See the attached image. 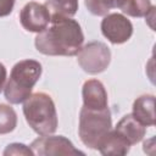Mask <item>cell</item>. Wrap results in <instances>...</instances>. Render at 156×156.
Wrapping results in <instances>:
<instances>
[{"label": "cell", "instance_id": "1", "mask_svg": "<svg viewBox=\"0 0 156 156\" xmlns=\"http://www.w3.org/2000/svg\"><path fill=\"white\" fill-rule=\"evenodd\" d=\"M84 35L79 23L65 16H51L49 26L37 34L35 49L48 56H74L83 46Z\"/></svg>", "mask_w": 156, "mask_h": 156}, {"label": "cell", "instance_id": "17", "mask_svg": "<svg viewBox=\"0 0 156 156\" xmlns=\"http://www.w3.org/2000/svg\"><path fill=\"white\" fill-rule=\"evenodd\" d=\"M5 156H10V155H34L32 149L28 147L24 144H20V143H13V144H9L4 151Z\"/></svg>", "mask_w": 156, "mask_h": 156}, {"label": "cell", "instance_id": "3", "mask_svg": "<svg viewBox=\"0 0 156 156\" xmlns=\"http://www.w3.org/2000/svg\"><path fill=\"white\" fill-rule=\"evenodd\" d=\"M23 113L29 127L39 135H49L57 129V113L50 95L30 94L23 101Z\"/></svg>", "mask_w": 156, "mask_h": 156}, {"label": "cell", "instance_id": "10", "mask_svg": "<svg viewBox=\"0 0 156 156\" xmlns=\"http://www.w3.org/2000/svg\"><path fill=\"white\" fill-rule=\"evenodd\" d=\"M115 130L119 133L132 146L143 140L146 133V127L143 126L139 121H136L132 113H129V115L123 116L117 122Z\"/></svg>", "mask_w": 156, "mask_h": 156}, {"label": "cell", "instance_id": "6", "mask_svg": "<svg viewBox=\"0 0 156 156\" xmlns=\"http://www.w3.org/2000/svg\"><path fill=\"white\" fill-rule=\"evenodd\" d=\"M30 149L34 155L39 156H72L84 155L83 151L74 147L71 140L62 135H41L30 144Z\"/></svg>", "mask_w": 156, "mask_h": 156}, {"label": "cell", "instance_id": "19", "mask_svg": "<svg viewBox=\"0 0 156 156\" xmlns=\"http://www.w3.org/2000/svg\"><path fill=\"white\" fill-rule=\"evenodd\" d=\"M6 68H5V66L0 62V91L4 89V87H5V83H6Z\"/></svg>", "mask_w": 156, "mask_h": 156}, {"label": "cell", "instance_id": "5", "mask_svg": "<svg viewBox=\"0 0 156 156\" xmlns=\"http://www.w3.org/2000/svg\"><path fill=\"white\" fill-rule=\"evenodd\" d=\"M78 65L89 74H98L104 72L111 61V51L105 43L90 41L80 48L77 54Z\"/></svg>", "mask_w": 156, "mask_h": 156}, {"label": "cell", "instance_id": "9", "mask_svg": "<svg viewBox=\"0 0 156 156\" xmlns=\"http://www.w3.org/2000/svg\"><path fill=\"white\" fill-rule=\"evenodd\" d=\"M83 106L94 110H102L108 107L107 93L104 84L98 79H88L82 89Z\"/></svg>", "mask_w": 156, "mask_h": 156}, {"label": "cell", "instance_id": "15", "mask_svg": "<svg viewBox=\"0 0 156 156\" xmlns=\"http://www.w3.org/2000/svg\"><path fill=\"white\" fill-rule=\"evenodd\" d=\"M17 126V115L10 105L0 104V134L11 133Z\"/></svg>", "mask_w": 156, "mask_h": 156}, {"label": "cell", "instance_id": "14", "mask_svg": "<svg viewBox=\"0 0 156 156\" xmlns=\"http://www.w3.org/2000/svg\"><path fill=\"white\" fill-rule=\"evenodd\" d=\"M44 5L51 16L72 17L78 10V0H46Z\"/></svg>", "mask_w": 156, "mask_h": 156}, {"label": "cell", "instance_id": "4", "mask_svg": "<svg viewBox=\"0 0 156 156\" xmlns=\"http://www.w3.org/2000/svg\"><path fill=\"white\" fill-rule=\"evenodd\" d=\"M112 129L110 108L94 110L83 106L79 112L78 134L82 143L89 149H98L100 140Z\"/></svg>", "mask_w": 156, "mask_h": 156}, {"label": "cell", "instance_id": "2", "mask_svg": "<svg viewBox=\"0 0 156 156\" xmlns=\"http://www.w3.org/2000/svg\"><path fill=\"white\" fill-rule=\"evenodd\" d=\"M41 76V65L35 60H22L17 62L10 73L4 87L5 99L10 104H21L23 102L33 90V87L37 84Z\"/></svg>", "mask_w": 156, "mask_h": 156}, {"label": "cell", "instance_id": "11", "mask_svg": "<svg viewBox=\"0 0 156 156\" xmlns=\"http://www.w3.org/2000/svg\"><path fill=\"white\" fill-rule=\"evenodd\" d=\"M130 144L115 129L107 132V134L100 140L98 149L105 156H123L129 152Z\"/></svg>", "mask_w": 156, "mask_h": 156}, {"label": "cell", "instance_id": "8", "mask_svg": "<svg viewBox=\"0 0 156 156\" xmlns=\"http://www.w3.org/2000/svg\"><path fill=\"white\" fill-rule=\"evenodd\" d=\"M51 21V15L44 4L30 1L23 6L20 12V22L22 27L33 33L44 30Z\"/></svg>", "mask_w": 156, "mask_h": 156}, {"label": "cell", "instance_id": "12", "mask_svg": "<svg viewBox=\"0 0 156 156\" xmlns=\"http://www.w3.org/2000/svg\"><path fill=\"white\" fill-rule=\"evenodd\" d=\"M133 117L145 127L155 126V96L141 95L133 102Z\"/></svg>", "mask_w": 156, "mask_h": 156}, {"label": "cell", "instance_id": "7", "mask_svg": "<svg viewBox=\"0 0 156 156\" xmlns=\"http://www.w3.org/2000/svg\"><path fill=\"white\" fill-rule=\"evenodd\" d=\"M101 32L112 44H123L130 39L133 24L122 13H107L101 21Z\"/></svg>", "mask_w": 156, "mask_h": 156}, {"label": "cell", "instance_id": "13", "mask_svg": "<svg viewBox=\"0 0 156 156\" xmlns=\"http://www.w3.org/2000/svg\"><path fill=\"white\" fill-rule=\"evenodd\" d=\"M115 9L132 17H145L151 9L150 0H113Z\"/></svg>", "mask_w": 156, "mask_h": 156}, {"label": "cell", "instance_id": "18", "mask_svg": "<svg viewBox=\"0 0 156 156\" xmlns=\"http://www.w3.org/2000/svg\"><path fill=\"white\" fill-rule=\"evenodd\" d=\"M15 6V0H0V17L9 16Z\"/></svg>", "mask_w": 156, "mask_h": 156}, {"label": "cell", "instance_id": "16", "mask_svg": "<svg viewBox=\"0 0 156 156\" xmlns=\"http://www.w3.org/2000/svg\"><path fill=\"white\" fill-rule=\"evenodd\" d=\"M88 11L95 16H105L111 9H115L113 0H84Z\"/></svg>", "mask_w": 156, "mask_h": 156}]
</instances>
